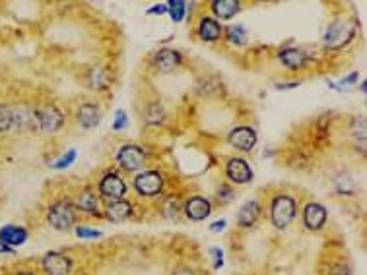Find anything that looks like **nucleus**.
<instances>
[{"mask_svg": "<svg viewBox=\"0 0 367 275\" xmlns=\"http://www.w3.org/2000/svg\"><path fill=\"white\" fill-rule=\"evenodd\" d=\"M299 207H297V200L292 194H274L271 198V206H268V217L274 229L278 231H286L289 225L296 221Z\"/></svg>", "mask_w": 367, "mask_h": 275, "instance_id": "nucleus-1", "label": "nucleus"}, {"mask_svg": "<svg viewBox=\"0 0 367 275\" xmlns=\"http://www.w3.org/2000/svg\"><path fill=\"white\" fill-rule=\"evenodd\" d=\"M356 24L350 20H332L323 34V47L326 51H342L356 39Z\"/></svg>", "mask_w": 367, "mask_h": 275, "instance_id": "nucleus-2", "label": "nucleus"}, {"mask_svg": "<svg viewBox=\"0 0 367 275\" xmlns=\"http://www.w3.org/2000/svg\"><path fill=\"white\" fill-rule=\"evenodd\" d=\"M47 221L57 231H70L76 227L78 211L70 200H57L47 209Z\"/></svg>", "mask_w": 367, "mask_h": 275, "instance_id": "nucleus-3", "label": "nucleus"}, {"mask_svg": "<svg viewBox=\"0 0 367 275\" xmlns=\"http://www.w3.org/2000/svg\"><path fill=\"white\" fill-rule=\"evenodd\" d=\"M115 161L119 165V169L124 172H140V169L146 167L148 154L146 149L138 144H124L117 149Z\"/></svg>", "mask_w": 367, "mask_h": 275, "instance_id": "nucleus-4", "label": "nucleus"}, {"mask_svg": "<svg viewBox=\"0 0 367 275\" xmlns=\"http://www.w3.org/2000/svg\"><path fill=\"white\" fill-rule=\"evenodd\" d=\"M35 119H37V130L43 134H55L64 126V112L61 107L47 103L41 107H35Z\"/></svg>", "mask_w": 367, "mask_h": 275, "instance_id": "nucleus-5", "label": "nucleus"}, {"mask_svg": "<svg viewBox=\"0 0 367 275\" xmlns=\"http://www.w3.org/2000/svg\"><path fill=\"white\" fill-rule=\"evenodd\" d=\"M132 186L142 198H156L166 188V181L159 171H140L132 181Z\"/></svg>", "mask_w": 367, "mask_h": 275, "instance_id": "nucleus-6", "label": "nucleus"}, {"mask_svg": "<svg viewBox=\"0 0 367 275\" xmlns=\"http://www.w3.org/2000/svg\"><path fill=\"white\" fill-rule=\"evenodd\" d=\"M127 182L117 171H107L97 182V196L105 202H115L127 196Z\"/></svg>", "mask_w": 367, "mask_h": 275, "instance_id": "nucleus-7", "label": "nucleus"}, {"mask_svg": "<svg viewBox=\"0 0 367 275\" xmlns=\"http://www.w3.org/2000/svg\"><path fill=\"white\" fill-rule=\"evenodd\" d=\"M183 61L185 57L177 51V49L164 47V49L154 52L150 64H152V68L156 70L157 74H171V72H175V70L183 66Z\"/></svg>", "mask_w": 367, "mask_h": 275, "instance_id": "nucleus-8", "label": "nucleus"}, {"mask_svg": "<svg viewBox=\"0 0 367 275\" xmlns=\"http://www.w3.org/2000/svg\"><path fill=\"white\" fill-rule=\"evenodd\" d=\"M257 142H259V134L253 126H236L227 134V144L237 151H243V154L253 151Z\"/></svg>", "mask_w": 367, "mask_h": 275, "instance_id": "nucleus-9", "label": "nucleus"}, {"mask_svg": "<svg viewBox=\"0 0 367 275\" xmlns=\"http://www.w3.org/2000/svg\"><path fill=\"white\" fill-rule=\"evenodd\" d=\"M224 172H226L229 184H249L254 179L253 167L241 157H229L224 167Z\"/></svg>", "mask_w": 367, "mask_h": 275, "instance_id": "nucleus-10", "label": "nucleus"}, {"mask_svg": "<svg viewBox=\"0 0 367 275\" xmlns=\"http://www.w3.org/2000/svg\"><path fill=\"white\" fill-rule=\"evenodd\" d=\"M301 221L307 231L319 232L323 231V227L329 221V209L319 204V202H309L301 211Z\"/></svg>", "mask_w": 367, "mask_h": 275, "instance_id": "nucleus-11", "label": "nucleus"}, {"mask_svg": "<svg viewBox=\"0 0 367 275\" xmlns=\"http://www.w3.org/2000/svg\"><path fill=\"white\" fill-rule=\"evenodd\" d=\"M74 262L62 252H47L41 260V269L45 275H70Z\"/></svg>", "mask_w": 367, "mask_h": 275, "instance_id": "nucleus-12", "label": "nucleus"}, {"mask_svg": "<svg viewBox=\"0 0 367 275\" xmlns=\"http://www.w3.org/2000/svg\"><path fill=\"white\" fill-rule=\"evenodd\" d=\"M12 109V122H14V132H27V130H37V119H35V107L27 103L10 105Z\"/></svg>", "mask_w": 367, "mask_h": 275, "instance_id": "nucleus-13", "label": "nucleus"}, {"mask_svg": "<svg viewBox=\"0 0 367 275\" xmlns=\"http://www.w3.org/2000/svg\"><path fill=\"white\" fill-rule=\"evenodd\" d=\"M183 214L189 221H194V223L204 221L212 214V202L204 196H191V198L185 200Z\"/></svg>", "mask_w": 367, "mask_h": 275, "instance_id": "nucleus-14", "label": "nucleus"}, {"mask_svg": "<svg viewBox=\"0 0 367 275\" xmlns=\"http://www.w3.org/2000/svg\"><path fill=\"white\" fill-rule=\"evenodd\" d=\"M278 61L286 70L299 72V70L305 68L311 59H309V54H307L303 49H299V47H284V49L278 52Z\"/></svg>", "mask_w": 367, "mask_h": 275, "instance_id": "nucleus-15", "label": "nucleus"}, {"mask_svg": "<svg viewBox=\"0 0 367 275\" xmlns=\"http://www.w3.org/2000/svg\"><path fill=\"white\" fill-rule=\"evenodd\" d=\"M101 107L97 103H92V101H87V103H82L78 107V111H76V124H78L80 128L84 130H92L99 126V122H101Z\"/></svg>", "mask_w": 367, "mask_h": 275, "instance_id": "nucleus-16", "label": "nucleus"}, {"mask_svg": "<svg viewBox=\"0 0 367 275\" xmlns=\"http://www.w3.org/2000/svg\"><path fill=\"white\" fill-rule=\"evenodd\" d=\"M196 35L204 43H216L224 35V27H222V24L216 17L202 16L199 20V26H196Z\"/></svg>", "mask_w": 367, "mask_h": 275, "instance_id": "nucleus-17", "label": "nucleus"}, {"mask_svg": "<svg viewBox=\"0 0 367 275\" xmlns=\"http://www.w3.org/2000/svg\"><path fill=\"white\" fill-rule=\"evenodd\" d=\"M105 219L113 221V223H122L127 219H131L134 215V207H132L131 200H115V202H107L105 204Z\"/></svg>", "mask_w": 367, "mask_h": 275, "instance_id": "nucleus-18", "label": "nucleus"}, {"mask_svg": "<svg viewBox=\"0 0 367 275\" xmlns=\"http://www.w3.org/2000/svg\"><path fill=\"white\" fill-rule=\"evenodd\" d=\"M262 215V204L259 200H249L237 211V227L241 229H251L257 225Z\"/></svg>", "mask_w": 367, "mask_h": 275, "instance_id": "nucleus-19", "label": "nucleus"}, {"mask_svg": "<svg viewBox=\"0 0 367 275\" xmlns=\"http://www.w3.org/2000/svg\"><path fill=\"white\" fill-rule=\"evenodd\" d=\"M72 204L76 207V211L99 215V196H97V192H94L92 188L80 190L78 194L72 198Z\"/></svg>", "mask_w": 367, "mask_h": 275, "instance_id": "nucleus-20", "label": "nucleus"}, {"mask_svg": "<svg viewBox=\"0 0 367 275\" xmlns=\"http://www.w3.org/2000/svg\"><path fill=\"white\" fill-rule=\"evenodd\" d=\"M241 8H243V4L239 0H214V2H210V10L218 22L236 17L241 12Z\"/></svg>", "mask_w": 367, "mask_h": 275, "instance_id": "nucleus-21", "label": "nucleus"}, {"mask_svg": "<svg viewBox=\"0 0 367 275\" xmlns=\"http://www.w3.org/2000/svg\"><path fill=\"white\" fill-rule=\"evenodd\" d=\"M27 241V231L24 227H17V225H6L0 229V242H4L6 246L14 248L20 246Z\"/></svg>", "mask_w": 367, "mask_h": 275, "instance_id": "nucleus-22", "label": "nucleus"}, {"mask_svg": "<svg viewBox=\"0 0 367 275\" xmlns=\"http://www.w3.org/2000/svg\"><path fill=\"white\" fill-rule=\"evenodd\" d=\"M144 121L148 126H161L166 122V109L161 107V103L152 101L144 109Z\"/></svg>", "mask_w": 367, "mask_h": 275, "instance_id": "nucleus-23", "label": "nucleus"}, {"mask_svg": "<svg viewBox=\"0 0 367 275\" xmlns=\"http://www.w3.org/2000/svg\"><path fill=\"white\" fill-rule=\"evenodd\" d=\"M224 35H226V39L229 43L237 45V47H243V45L247 43V37H249L247 29H245V26H241V24L224 27Z\"/></svg>", "mask_w": 367, "mask_h": 275, "instance_id": "nucleus-24", "label": "nucleus"}, {"mask_svg": "<svg viewBox=\"0 0 367 275\" xmlns=\"http://www.w3.org/2000/svg\"><path fill=\"white\" fill-rule=\"evenodd\" d=\"M167 6V14H169V17L173 20L175 24H179V22H183L185 16H187V2H183V0H169V2H166Z\"/></svg>", "mask_w": 367, "mask_h": 275, "instance_id": "nucleus-25", "label": "nucleus"}, {"mask_svg": "<svg viewBox=\"0 0 367 275\" xmlns=\"http://www.w3.org/2000/svg\"><path fill=\"white\" fill-rule=\"evenodd\" d=\"M216 200H218L220 206H226L229 202H233V200H236V190H233V186H231L229 182L218 184V188H216Z\"/></svg>", "mask_w": 367, "mask_h": 275, "instance_id": "nucleus-26", "label": "nucleus"}, {"mask_svg": "<svg viewBox=\"0 0 367 275\" xmlns=\"http://www.w3.org/2000/svg\"><path fill=\"white\" fill-rule=\"evenodd\" d=\"M14 132V122H12V109L10 105H0V134Z\"/></svg>", "mask_w": 367, "mask_h": 275, "instance_id": "nucleus-27", "label": "nucleus"}, {"mask_svg": "<svg viewBox=\"0 0 367 275\" xmlns=\"http://www.w3.org/2000/svg\"><path fill=\"white\" fill-rule=\"evenodd\" d=\"M89 86L97 89V91H103L109 86V76H107V72L105 70H96V72H92V76H89Z\"/></svg>", "mask_w": 367, "mask_h": 275, "instance_id": "nucleus-28", "label": "nucleus"}, {"mask_svg": "<svg viewBox=\"0 0 367 275\" xmlns=\"http://www.w3.org/2000/svg\"><path fill=\"white\" fill-rule=\"evenodd\" d=\"M326 275H352V266H350L348 262L336 260V262H332L331 266H329Z\"/></svg>", "mask_w": 367, "mask_h": 275, "instance_id": "nucleus-29", "label": "nucleus"}, {"mask_svg": "<svg viewBox=\"0 0 367 275\" xmlns=\"http://www.w3.org/2000/svg\"><path fill=\"white\" fill-rule=\"evenodd\" d=\"M74 232L78 239H99L103 232L97 231V229H92V227H82V225H76L74 227Z\"/></svg>", "mask_w": 367, "mask_h": 275, "instance_id": "nucleus-30", "label": "nucleus"}, {"mask_svg": "<svg viewBox=\"0 0 367 275\" xmlns=\"http://www.w3.org/2000/svg\"><path fill=\"white\" fill-rule=\"evenodd\" d=\"M74 159H76V151H74V149H70L69 154L64 155V157H61L59 161H55V163H52V169H57V171L66 169V167H70V165L74 163Z\"/></svg>", "mask_w": 367, "mask_h": 275, "instance_id": "nucleus-31", "label": "nucleus"}, {"mask_svg": "<svg viewBox=\"0 0 367 275\" xmlns=\"http://www.w3.org/2000/svg\"><path fill=\"white\" fill-rule=\"evenodd\" d=\"M127 121H129L127 112L121 111V109L115 112V122H113V130H115V132H119V130L127 128Z\"/></svg>", "mask_w": 367, "mask_h": 275, "instance_id": "nucleus-32", "label": "nucleus"}, {"mask_svg": "<svg viewBox=\"0 0 367 275\" xmlns=\"http://www.w3.org/2000/svg\"><path fill=\"white\" fill-rule=\"evenodd\" d=\"M210 254L214 256V267L218 269V267H222V264H224V252L218 248H212L210 250Z\"/></svg>", "mask_w": 367, "mask_h": 275, "instance_id": "nucleus-33", "label": "nucleus"}, {"mask_svg": "<svg viewBox=\"0 0 367 275\" xmlns=\"http://www.w3.org/2000/svg\"><path fill=\"white\" fill-rule=\"evenodd\" d=\"M146 14H148V16H161V14H167V6L166 4H157L154 8H150Z\"/></svg>", "mask_w": 367, "mask_h": 275, "instance_id": "nucleus-34", "label": "nucleus"}, {"mask_svg": "<svg viewBox=\"0 0 367 275\" xmlns=\"http://www.w3.org/2000/svg\"><path fill=\"white\" fill-rule=\"evenodd\" d=\"M171 275H196V274L192 272V267L179 266V267H175L173 272H171Z\"/></svg>", "mask_w": 367, "mask_h": 275, "instance_id": "nucleus-35", "label": "nucleus"}, {"mask_svg": "<svg viewBox=\"0 0 367 275\" xmlns=\"http://www.w3.org/2000/svg\"><path fill=\"white\" fill-rule=\"evenodd\" d=\"M301 86V82H284V84H276V89L284 91V89H296Z\"/></svg>", "mask_w": 367, "mask_h": 275, "instance_id": "nucleus-36", "label": "nucleus"}, {"mask_svg": "<svg viewBox=\"0 0 367 275\" xmlns=\"http://www.w3.org/2000/svg\"><path fill=\"white\" fill-rule=\"evenodd\" d=\"M226 221L224 219H220V221H216V223H212L210 225V231L212 232H222L224 229H226Z\"/></svg>", "mask_w": 367, "mask_h": 275, "instance_id": "nucleus-37", "label": "nucleus"}, {"mask_svg": "<svg viewBox=\"0 0 367 275\" xmlns=\"http://www.w3.org/2000/svg\"><path fill=\"white\" fill-rule=\"evenodd\" d=\"M0 254H14V248H10L4 242H0Z\"/></svg>", "mask_w": 367, "mask_h": 275, "instance_id": "nucleus-38", "label": "nucleus"}, {"mask_svg": "<svg viewBox=\"0 0 367 275\" xmlns=\"http://www.w3.org/2000/svg\"><path fill=\"white\" fill-rule=\"evenodd\" d=\"M16 275H35L34 272H17Z\"/></svg>", "mask_w": 367, "mask_h": 275, "instance_id": "nucleus-39", "label": "nucleus"}]
</instances>
